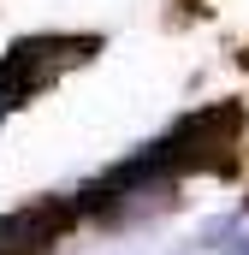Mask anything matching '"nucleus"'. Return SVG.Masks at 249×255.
<instances>
[{
    "label": "nucleus",
    "mask_w": 249,
    "mask_h": 255,
    "mask_svg": "<svg viewBox=\"0 0 249 255\" xmlns=\"http://www.w3.org/2000/svg\"><path fill=\"white\" fill-rule=\"evenodd\" d=\"M71 214H77V202H65V196H42V202L0 214V255H48L71 226Z\"/></svg>",
    "instance_id": "1"
}]
</instances>
